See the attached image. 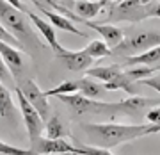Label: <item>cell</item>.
Here are the masks:
<instances>
[{"label":"cell","instance_id":"7402d4cb","mask_svg":"<svg viewBox=\"0 0 160 155\" xmlns=\"http://www.w3.org/2000/svg\"><path fill=\"white\" fill-rule=\"evenodd\" d=\"M78 91H80L78 80H64L57 87H52L45 93L46 96H59V95H73V93H78Z\"/></svg>","mask_w":160,"mask_h":155},{"label":"cell","instance_id":"5b68a950","mask_svg":"<svg viewBox=\"0 0 160 155\" xmlns=\"http://www.w3.org/2000/svg\"><path fill=\"white\" fill-rule=\"evenodd\" d=\"M148 18L146 6L141 0H118V2H110L109 11L105 22H132L137 23Z\"/></svg>","mask_w":160,"mask_h":155},{"label":"cell","instance_id":"d4e9b609","mask_svg":"<svg viewBox=\"0 0 160 155\" xmlns=\"http://www.w3.org/2000/svg\"><path fill=\"white\" fill-rule=\"evenodd\" d=\"M0 152H2V155H39V153H36L32 148L30 150L18 148V146H11V144L6 143V141L0 143Z\"/></svg>","mask_w":160,"mask_h":155},{"label":"cell","instance_id":"f1b7e54d","mask_svg":"<svg viewBox=\"0 0 160 155\" xmlns=\"http://www.w3.org/2000/svg\"><path fill=\"white\" fill-rule=\"evenodd\" d=\"M6 2H9V4H11L12 7H16V9H20V11H23V13L29 11V9H27V7H25V6L22 4V0H6Z\"/></svg>","mask_w":160,"mask_h":155},{"label":"cell","instance_id":"5bb4252c","mask_svg":"<svg viewBox=\"0 0 160 155\" xmlns=\"http://www.w3.org/2000/svg\"><path fill=\"white\" fill-rule=\"evenodd\" d=\"M109 0H75L71 2L73 11L84 20H92L109 6Z\"/></svg>","mask_w":160,"mask_h":155},{"label":"cell","instance_id":"484cf974","mask_svg":"<svg viewBox=\"0 0 160 155\" xmlns=\"http://www.w3.org/2000/svg\"><path fill=\"white\" fill-rule=\"evenodd\" d=\"M80 155H114L109 148H102L96 144H78Z\"/></svg>","mask_w":160,"mask_h":155},{"label":"cell","instance_id":"30bf717a","mask_svg":"<svg viewBox=\"0 0 160 155\" xmlns=\"http://www.w3.org/2000/svg\"><path fill=\"white\" fill-rule=\"evenodd\" d=\"M30 2H32L38 9H39L41 14H45V16L48 18V22H50L55 29H61V30H64V32L77 34V36H80V38H87V32H82V30L77 29V27H75V23H73V20L66 18L64 14L57 13L55 9H48V7L41 2V0H30Z\"/></svg>","mask_w":160,"mask_h":155},{"label":"cell","instance_id":"52a82bcc","mask_svg":"<svg viewBox=\"0 0 160 155\" xmlns=\"http://www.w3.org/2000/svg\"><path fill=\"white\" fill-rule=\"evenodd\" d=\"M30 148L39 155H66V153H78V146H73L71 143H68L66 139H52V137H43L41 136L38 141L30 143Z\"/></svg>","mask_w":160,"mask_h":155},{"label":"cell","instance_id":"cb8c5ba5","mask_svg":"<svg viewBox=\"0 0 160 155\" xmlns=\"http://www.w3.org/2000/svg\"><path fill=\"white\" fill-rule=\"evenodd\" d=\"M0 41L2 43H7V45H11V46H14V48H20V50H25V45H23L22 41L18 39L16 36L12 34L9 29H6L4 25L0 27Z\"/></svg>","mask_w":160,"mask_h":155},{"label":"cell","instance_id":"603a6c76","mask_svg":"<svg viewBox=\"0 0 160 155\" xmlns=\"http://www.w3.org/2000/svg\"><path fill=\"white\" fill-rule=\"evenodd\" d=\"M125 73L128 75L133 82H141V80H144V79L151 77V75L155 73V70H153V66H133V68L126 70Z\"/></svg>","mask_w":160,"mask_h":155},{"label":"cell","instance_id":"1f68e13d","mask_svg":"<svg viewBox=\"0 0 160 155\" xmlns=\"http://www.w3.org/2000/svg\"><path fill=\"white\" fill-rule=\"evenodd\" d=\"M153 70H155V71H160V64H158V66H153Z\"/></svg>","mask_w":160,"mask_h":155},{"label":"cell","instance_id":"ba28073f","mask_svg":"<svg viewBox=\"0 0 160 155\" xmlns=\"http://www.w3.org/2000/svg\"><path fill=\"white\" fill-rule=\"evenodd\" d=\"M16 87L29 98V102L39 111V114L43 116L45 120H48V114H50V103H48L46 93L41 91L39 86H38L34 80H30V79H22V80H18Z\"/></svg>","mask_w":160,"mask_h":155},{"label":"cell","instance_id":"7a4b0ae2","mask_svg":"<svg viewBox=\"0 0 160 155\" xmlns=\"http://www.w3.org/2000/svg\"><path fill=\"white\" fill-rule=\"evenodd\" d=\"M0 22L6 29H9L18 39L22 41L25 48L29 45V41L30 45H39V39L36 38L34 30H32L34 27L29 25L30 20L27 18V14L20 11V9H16V7H12L6 0H2V6H0Z\"/></svg>","mask_w":160,"mask_h":155},{"label":"cell","instance_id":"ac0fdd59","mask_svg":"<svg viewBox=\"0 0 160 155\" xmlns=\"http://www.w3.org/2000/svg\"><path fill=\"white\" fill-rule=\"evenodd\" d=\"M45 136L46 137H52V139H64L66 136H71V134L66 130V125H64V121L61 120V116L53 114L52 118L46 120Z\"/></svg>","mask_w":160,"mask_h":155},{"label":"cell","instance_id":"4316f807","mask_svg":"<svg viewBox=\"0 0 160 155\" xmlns=\"http://www.w3.org/2000/svg\"><path fill=\"white\" fill-rule=\"evenodd\" d=\"M148 18H160V0L158 2H151V4H144Z\"/></svg>","mask_w":160,"mask_h":155},{"label":"cell","instance_id":"ffe728a7","mask_svg":"<svg viewBox=\"0 0 160 155\" xmlns=\"http://www.w3.org/2000/svg\"><path fill=\"white\" fill-rule=\"evenodd\" d=\"M14 112H16V107H14V102H12L11 91L2 84L0 86V114H2L4 120H9V118L14 116Z\"/></svg>","mask_w":160,"mask_h":155},{"label":"cell","instance_id":"f546056e","mask_svg":"<svg viewBox=\"0 0 160 155\" xmlns=\"http://www.w3.org/2000/svg\"><path fill=\"white\" fill-rule=\"evenodd\" d=\"M149 134H160V125H149L148 127V136Z\"/></svg>","mask_w":160,"mask_h":155},{"label":"cell","instance_id":"9c48e42d","mask_svg":"<svg viewBox=\"0 0 160 155\" xmlns=\"http://www.w3.org/2000/svg\"><path fill=\"white\" fill-rule=\"evenodd\" d=\"M55 54L61 59V63L71 71H86L92 66V61H94L86 52V48L84 50H68V48L61 46Z\"/></svg>","mask_w":160,"mask_h":155},{"label":"cell","instance_id":"83f0119b","mask_svg":"<svg viewBox=\"0 0 160 155\" xmlns=\"http://www.w3.org/2000/svg\"><path fill=\"white\" fill-rule=\"evenodd\" d=\"M141 84L148 86V87H153L157 93H160V77H148V79L141 80Z\"/></svg>","mask_w":160,"mask_h":155},{"label":"cell","instance_id":"4fadbf2b","mask_svg":"<svg viewBox=\"0 0 160 155\" xmlns=\"http://www.w3.org/2000/svg\"><path fill=\"white\" fill-rule=\"evenodd\" d=\"M86 25L89 29L96 30L98 34L102 36V39L107 41V45H109L110 48H116V46L123 41V38H125V32H123L119 27L110 25V23H94V22H91V20H87Z\"/></svg>","mask_w":160,"mask_h":155},{"label":"cell","instance_id":"d6986e66","mask_svg":"<svg viewBox=\"0 0 160 155\" xmlns=\"http://www.w3.org/2000/svg\"><path fill=\"white\" fill-rule=\"evenodd\" d=\"M78 86H80V93L87 98H98L102 96L105 87H103V82L92 79V77H86V79H80L78 80Z\"/></svg>","mask_w":160,"mask_h":155},{"label":"cell","instance_id":"2e32d148","mask_svg":"<svg viewBox=\"0 0 160 155\" xmlns=\"http://www.w3.org/2000/svg\"><path fill=\"white\" fill-rule=\"evenodd\" d=\"M135 84H137V82L132 80L125 71H121L116 79L105 82L103 87H105V91H125V93H128L130 96H133V95L137 93V86H135Z\"/></svg>","mask_w":160,"mask_h":155},{"label":"cell","instance_id":"7c38bea8","mask_svg":"<svg viewBox=\"0 0 160 155\" xmlns=\"http://www.w3.org/2000/svg\"><path fill=\"white\" fill-rule=\"evenodd\" d=\"M0 54H2L4 64L11 70V73L14 77H20V73L23 71V61H25L23 59V52L20 48H14V46L0 41Z\"/></svg>","mask_w":160,"mask_h":155},{"label":"cell","instance_id":"277c9868","mask_svg":"<svg viewBox=\"0 0 160 155\" xmlns=\"http://www.w3.org/2000/svg\"><path fill=\"white\" fill-rule=\"evenodd\" d=\"M155 105H158V98L133 95V96H128L119 102H103L102 116H109L112 120L121 118V116H137Z\"/></svg>","mask_w":160,"mask_h":155},{"label":"cell","instance_id":"8fae6325","mask_svg":"<svg viewBox=\"0 0 160 155\" xmlns=\"http://www.w3.org/2000/svg\"><path fill=\"white\" fill-rule=\"evenodd\" d=\"M27 14V18L30 20V23H32V27H34L38 32H39L41 36H43V39L48 43V46H50L53 52H57L59 48H61V43L57 41V34H55V27L52 25L50 22H45L41 16H38L36 13L32 11H27L25 13Z\"/></svg>","mask_w":160,"mask_h":155},{"label":"cell","instance_id":"9a60e30c","mask_svg":"<svg viewBox=\"0 0 160 155\" xmlns=\"http://www.w3.org/2000/svg\"><path fill=\"white\" fill-rule=\"evenodd\" d=\"M160 64V45L153 46L149 50L139 54V55H133V57H126L123 66L128 68V66H158Z\"/></svg>","mask_w":160,"mask_h":155},{"label":"cell","instance_id":"4dcf8cb0","mask_svg":"<svg viewBox=\"0 0 160 155\" xmlns=\"http://www.w3.org/2000/svg\"><path fill=\"white\" fill-rule=\"evenodd\" d=\"M142 4H151V2H158V0H141Z\"/></svg>","mask_w":160,"mask_h":155},{"label":"cell","instance_id":"44dd1931","mask_svg":"<svg viewBox=\"0 0 160 155\" xmlns=\"http://www.w3.org/2000/svg\"><path fill=\"white\" fill-rule=\"evenodd\" d=\"M86 52L92 59H103V57H107V55H110L112 48L107 45L105 39H92L91 43L86 46Z\"/></svg>","mask_w":160,"mask_h":155},{"label":"cell","instance_id":"e0dca14e","mask_svg":"<svg viewBox=\"0 0 160 155\" xmlns=\"http://www.w3.org/2000/svg\"><path fill=\"white\" fill-rule=\"evenodd\" d=\"M121 71H123L121 66L112 64V66H96V68H89V70H86V75L87 77H92V79H96V80H100V82L105 84V82L116 79Z\"/></svg>","mask_w":160,"mask_h":155},{"label":"cell","instance_id":"6da1fadb","mask_svg":"<svg viewBox=\"0 0 160 155\" xmlns=\"http://www.w3.org/2000/svg\"><path fill=\"white\" fill-rule=\"evenodd\" d=\"M149 125H123V123H86L82 125L84 132L96 146L114 148L121 143H128L142 136H148Z\"/></svg>","mask_w":160,"mask_h":155},{"label":"cell","instance_id":"3957f363","mask_svg":"<svg viewBox=\"0 0 160 155\" xmlns=\"http://www.w3.org/2000/svg\"><path fill=\"white\" fill-rule=\"evenodd\" d=\"M160 45V32L157 30H141V32H132L125 34L123 41L112 48L110 55L112 57H133L142 52Z\"/></svg>","mask_w":160,"mask_h":155},{"label":"cell","instance_id":"8992f818","mask_svg":"<svg viewBox=\"0 0 160 155\" xmlns=\"http://www.w3.org/2000/svg\"><path fill=\"white\" fill-rule=\"evenodd\" d=\"M14 93H16L18 103H20V112H22V120L25 123L29 139H30V143H34V141H38L43 136V130H45V127H46L45 118L39 114V111L29 102V98L25 96L18 87H14Z\"/></svg>","mask_w":160,"mask_h":155}]
</instances>
